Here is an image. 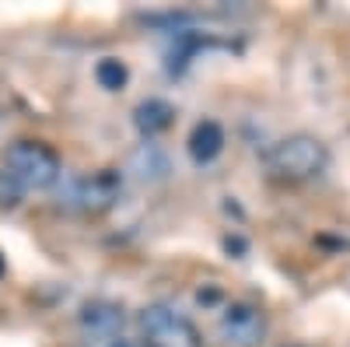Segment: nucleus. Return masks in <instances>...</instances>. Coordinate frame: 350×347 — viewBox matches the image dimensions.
I'll list each match as a JSON object with an SVG mask.
<instances>
[{"mask_svg": "<svg viewBox=\"0 0 350 347\" xmlns=\"http://www.w3.org/2000/svg\"><path fill=\"white\" fill-rule=\"evenodd\" d=\"M4 168L25 190H49L64 176L60 155H56L49 144H42V140H14V144H8Z\"/></svg>", "mask_w": 350, "mask_h": 347, "instance_id": "1", "label": "nucleus"}, {"mask_svg": "<svg viewBox=\"0 0 350 347\" xmlns=\"http://www.w3.org/2000/svg\"><path fill=\"white\" fill-rule=\"evenodd\" d=\"M326 165H329L326 144L312 133H291L277 140L270 151V168L284 179H312L319 172H326Z\"/></svg>", "mask_w": 350, "mask_h": 347, "instance_id": "2", "label": "nucleus"}, {"mask_svg": "<svg viewBox=\"0 0 350 347\" xmlns=\"http://www.w3.org/2000/svg\"><path fill=\"white\" fill-rule=\"evenodd\" d=\"M140 337L144 347H203V337L189 316L161 302L140 312Z\"/></svg>", "mask_w": 350, "mask_h": 347, "instance_id": "3", "label": "nucleus"}, {"mask_svg": "<svg viewBox=\"0 0 350 347\" xmlns=\"http://www.w3.org/2000/svg\"><path fill=\"white\" fill-rule=\"evenodd\" d=\"M217 333L228 347H256L262 337H267V316H262L259 305L249 302H231L221 312Z\"/></svg>", "mask_w": 350, "mask_h": 347, "instance_id": "4", "label": "nucleus"}, {"mask_svg": "<svg viewBox=\"0 0 350 347\" xmlns=\"http://www.w3.org/2000/svg\"><path fill=\"white\" fill-rule=\"evenodd\" d=\"M116 193H120V179L112 172H95V176H84L70 186V204L81 211H105L112 207Z\"/></svg>", "mask_w": 350, "mask_h": 347, "instance_id": "5", "label": "nucleus"}, {"mask_svg": "<svg viewBox=\"0 0 350 347\" xmlns=\"http://www.w3.org/2000/svg\"><path fill=\"white\" fill-rule=\"evenodd\" d=\"M81 326H84L88 337H98V340H112V344H116V337H120L123 326H126L123 305L105 302V298L88 302V305L81 309Z\"/></svg>", "mask_w": 350, "mask_h": 347, "instance_id": "6", "label": "nucleus"}, {"mask_svg": "<svg viewBox=\"0 0 350 347\" xmlns=\"http://www.w3.org/2000/svg\"><path fill=\"white\" fill-rule=\"evenodd\" d=\"M172 123H175V109H172V102H165V99H144V102L133 109V127L148 137V140L158 137V133H165Z\"/></svg>", "mask_w": 350, "mask_h": 347, "instance_id": "7", "label": "nucleus"}, {"mask_svg": "<svg viewBox=\"0 0 350 347\" xmlns=\"http://www.w3.org/2000/svg\"><path fill=\"white\" fill-rule=\"evenodd\" d=\"M221 151H224V130H221V123L217 120L196 123L193 133H189V158L196 165H211Z\"/></svg>", "mask_w": 350, "mask_h": 347, "instance_id": "8", "label": "nucleus"}, {"mask_svg": "<svg viewBox=\"0 0 350 347\" xmlns=\"http://www.w3.org/2000/svg\"><path fill=\"white\" fill-rule=\"evenodd\" d=\"M95 77H98V84H102L105 92H120L123 84L130 81V70H126L123 60H116V56H105V60H98V67H95Z\"/></svg>", "mask_w": 350, "mask_h": 347, "instance_id": "9", "label": "nucleus"}, {"mask_svg": "<svg viewBox=\"0 0 350 347\" xmlns=\"http://www.w3.org/2000/svg\"><path fill=\"white\" fill-rule=\"evenodd\" d=\"M21 196H25V186L11 176L4 165H0V207H18Z\"/></svg>", "mask_w": 350, "mask_h": 347, "instance_id": "10", "label": "nucleus"}, {"mask_svg": "<svg viewBox=\"0 0 350 347\" xmlns=\"http://www.w3.org/2000/svg\"><path fill=\"white\" fill-rule=\"evenodd\" d=\"M112 347H137V344H130V340H116Z\"/></svg>", "mask_w": 350, "mask_h": 347, "instance_id": "11", "label": "nucleus"}, {"mask_svg": "<svg viewBox=\"0 0 350 347\" xmlns=\"http://www.w3.org/2000/svg\"><path fill=\"white\" fill-rule=\"evenodd\" d=\"M4 267H8V264H4V256H0V274H4Z\"/></svg>", "mask_w": 350, "mask_h": 347, "instance_id": "12", "label": "nucleus"}]
</instances>
